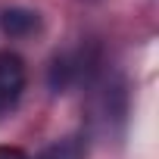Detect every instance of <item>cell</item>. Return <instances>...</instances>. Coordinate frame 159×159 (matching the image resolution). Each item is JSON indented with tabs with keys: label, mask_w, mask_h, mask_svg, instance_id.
<instances>
[{
	"label": "cell",
	"mask_w": 159,
	"mask_h": 159,
	"mask_svg": "<svg viewBox=\"0 0 159 159\" xmlns=\"http://www.w3.org/2000/svg\"><path fill=\"white\" fill-rule=\"evenodd\" d=\"M25 88V66L16 53H0V116H7Z\"/></svg>",
	"instance_id": "6da1fadb"
},
{
	"label": "cell",
	"mask_w": 159,
	"mask_h": 159,
	"mask_svg": "<svg viewBox=\"0 0 159 159\" xmlns=\"http://www.w3.org/2000/svg\"><path fill=\"white\" fill-rule=\"evenodd\" d=\"M0 28H3L10 38H25L38 28V13L34 10H22V7H13V10H3L0 13Z\"/></svg>",
	"instance_id": "7a4b0ae2"
},
{
	"label": "cell",
	"mask_w": 159,
	"mask_h": 159,
	"mask_svg": "<svg viewBox=\"0 0 159 159\" xmlns=\"http://www.w3.org/2000/svg\"><path fill=\"white\" fill-rule=\"evenodd\" d=\"M38 159H84V143L78 137H66V140H56L53 147H47Z\"/></svg>",
	"instance_id": "3957f363"
},
{
	"label": "cell",
	"mask_w": 159,
	"mask_h": 159,
	"mask_svg": "<svg viewBox=\"0 0 159 159\" xmlns=\"http://www.w3.org/2000/svg\"><path fill=\"white\" fill-rule=\"evenodd\" d=\"M0 159H28L19 147H0Z\"/></svg>",
	"instance_id": "277c9868"
}]
</instances>
